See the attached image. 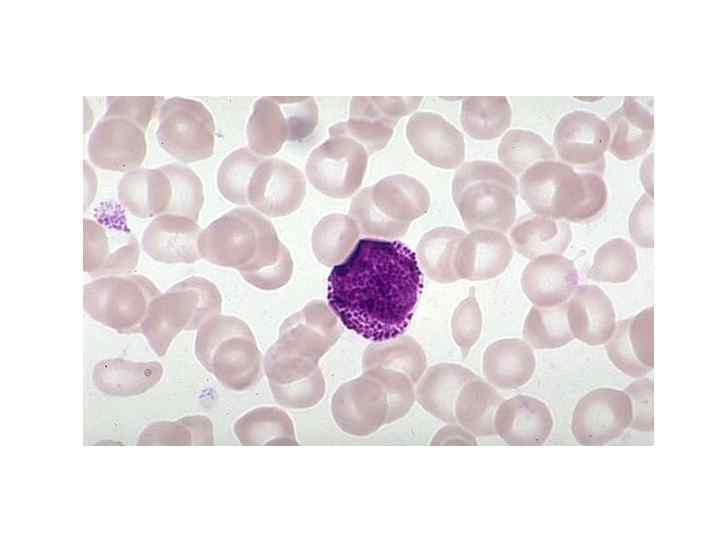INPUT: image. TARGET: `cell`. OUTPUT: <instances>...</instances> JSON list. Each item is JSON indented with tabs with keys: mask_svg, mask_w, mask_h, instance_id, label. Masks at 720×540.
<instances>
[{
	"mask_svg": "<svg viewBox=\"0 0 720 540\" xmlns=\"http://www.w3.org/2000/svg\"><path fill=\"white\" fill-rule=\"evenodd\" d=\"M422 288V272L408 246L363 238L332 268L327 300L347 329L372 342H387L408 328Z\"/></svg>",
	"mask_w": 720,
	"mask_h": 540,
	"instance_id": "6da1fadb",
	"label": "cell"
},
{
	"mask_svg": "<svg viewBox=\"0 0 720 540\" xmlns=\"http://www.w3.org/2000/svg\"><path fill=\"white\" fill-rule=\"evenodd\" d=\"M520 194L535 215L578 223L597 216L608 197L601 175L556 160L528 168L520 178Z\"/></svg>",
	"mask_w": 720,
	"mask_h": 540,
	"instance_id": "7a4b0ae2",
	"label": "cell"
},
{
	"mask_svg": "<svg viewBox=\"0 0 720 540\" xmlns=\"http://www.w3.org/2000/svg\"><path fill=\"white\" fill-rule=\"evenodd\" d=\"M518 190L512 173L491 161L464 163L452 183L454 204L470 231L507 232L516 217Z\"/></svg>",
	"mask_w": 720,
	"mask_h": 540,
	"instance_id": "3957f363",
	"label": "cell"
},
{
	"mask_svg": "<svg viewBox=\"0 0 720 540\" xmlns=\"http://www.w3.org/2000/svg\"><path fill=\"white\" fill-rule=\"evenodd\" d=\"M430 207L427 188L417 179L397 174L363 189L351 202L360 226L386 238L403 236L410 223L425 215Z\"/></svg>",
	"mask_w": 720,
	"mask_h": 540,
	"instance_id": "277c9868",
	"label": "cell"
},
{
	"mask_svg": "<svg viewBox=\"0 0 720 540\" xmlns=\"http://www.w3.org/2000/svg\"><path fill=\"white\" fill-rule=\"evenodd\" d=\"M159 294L143 275L103 276L84 286L83 305L103 325L123 334L139 333L150 302Z\"/></svg>",
	"mask_w": 720,
	"mask_h": 540,
	"instance_id": "5b68a950",
	"label": "cell"
},
{
	"mask_svg": "<svg viewBox=\"0 0 720 540\" xmlns=\"http://www.w3.org/2000/svg\"><path fill=\"white\" fill-rule=\"evenodd\" d=\"M317 123L318 107L313 97H262L253 106L247 138L254 153L269 156L287 140L309 137Z\"/></svg>",
	"mask_w": 720,
	"mask_h": 540,
	"instance_id": "8992f818",
	"label": "cell"
},
{
	"mask_svg": "<svg viewBox=\"0 0 720 540\" xmlns=\"http://www.w3.org/2000/svg\"><path fill=\"white\" fill-rule=\"evenodd\" d=\"M156 137L163 150L183 162L206 159L213 153L215 124L199 101L173 97L158 111Z\"/></svg>",
	"mask_w": 720,
	"mask_h": 540,
	"instance_id": "52a82bcc",
	"label": "cell"
},
{
	"mask_svg": "<svg viewBox=\"0 0 720 540\" xmlns=\"http://www.w3.org/2000/svg\"><path fill=\"white\" fill-rule=\"evenodd\" d=\"M218 304L219 293L214 285L202 278H189L150 302L141 333L151 349L162 356L189 310L203 314L216 309Z\"/></svg>",
	"mask_w": 720,
	"mask_h": 540,
	"instance_id": "ba28073f",
	"label": "cell"
},
{
	"mask_svg": "<svg viewBox=\"0 0 720 540\" xmlns=\"http://www.w3.org/2000/svg\"><path fill=\"white\" fill-rule=\"evenodd\" d=\"M368 152L351 137L334 135L315 148L307 162L311 183L335 198L352 195L361 185Z\"/></svg>",
	"mask_w": 720,
	"mask_h": 540,
	"instance_id": "9c48e42d",
	"label": "cell"
},
{
	"mask_svg": "<svg viewBox=\"0 0 720 540\" xmlns=\"http://www.w3.org/2000/svg\"><path fill=\"white\" fill-rule=\"evenodd\" d=\"M422 97H353L349 119L333 125L330 136L342 135L359 142L368 153L376 152L389 142L398 121L416 110Z\"/></svg>",
	"mask_w": 720,
	"mask_h": 540,
	"instance_id": "30bf717a",
	"label": "cell"
},
{
	"mask_svg": "<svg viewBox=\"0 0 720 540\" xmlns=\"http://www.w3.org/2000/svg\"><path fill=\"white\" fill-rule=\"evenodd\" d=\"M553 140L561 162L579 171L603 174L610 131L601 117L584 110L569 112L556 124Z\"/></svg>",
	"mask_w": 720,
	"mask_h": 540,
	"instance_id": "8fae6325",
	"label": "cell"
},
{
	"mask_svg": "<svg viewBox=\"0 0 720 540\" xmlns=\"http://www.w3.org/2000/svg\"><path fill=\"white\" fill-rule=\"evenodd\" d=\"M632 419L631 400L625 391L598 388L576 404L571 430L578 443L601 445L619 438Z\"/></svg>",
	"mask_w": 720,
	"mask_h": 540,
	"instance_id": "7c38bea8",
	"label": "cell"
},
{
	"mask_svg": "<svg viewBox=\"0 0 720 540\" xmlns=\"http://www.w3.org/2000/svg\"><path fill=\"white\" fill-rule=\"evenodd\" d=\"M87 150L92 164L100 169H137L147 154L146 129L131 119L104 114L89 137Z\"/></svg>",
	"mask_w": 720,
	"mask_h": 540,
	"instance_id": "4fadbf2b",
	"label": "cell"
},
{
	"mask_svg": "<svg viewBox=\"0 0 720 540\" xmlns=\"http://www.w3.org/2000/svg\"><path fill=\"white\" fill-rule=\"evenodd\" d=\"M305 195V181L292 165L278 160L262 161L248 186L250 203L270 216H282L295 210Z\"/></svg>",
	"mask_w": 720,
	"mask_h": 540,
	"instance_id": "5bb4252c",
	"label": "cell"
},
{
	"mask_svg": "<svg viewBox=\"0 0 720 540\" xmlns=\"http://www.w3.org/2000/svg\"><path fill=\"white\" fill-rule=\"evenodd\" d=\"M406 136L414 152L435 167L456 169L464 161L461 132L439 114L415 113L407 123Z\"/></svg>",
	"mask_w": 720,
	"mask_h": 540,
	"instance_id": "9a60e30c",
	"label": "cell"
},
{
	"mask_svg": "<svg viewBox=\"0 0 720 540\" xmlns=\"http://www.w3.org/2000/svg\"><path fill=\"white\" fill-rule=\"evenodd\" d=\"M653 306L620 320L605 343L610 361L624 374L638 378L654 367Z\"/></svg>",
	"mask_w": 720,
	"mask_h": 540,
	"instance_id": "2e32d148",
	"label": "cell"
},
{
	"mask_svg": "<svg viewBox=\"0 0 720 540\" xmlns=\"http://www.w3.org/2000/svg\"><path fill=\"white\" fill-rule=\"evenodd\" d=\"M578 278L572 260L560 254H547L526 265L521 285L535 306L548 308L567 302L577 288Z\"/></svg>",
	"mask_w": 720,
	"mask_h": 540,
	"instance_id": "e0dca14e",
	"label": "cell"
},
{
	"mask_svg": "<svg viewBox=\"0 0 720 540\" xmlns=\"http://www.w3.org/2000/svg\"><path fill=\"white\" fill-rule=\"evenodd\" d=\"M139 246L129 235H110L100 223L84 220L83 270L92 276L125 275L138 264Z\"/></svg>",
	"mask_w": 720,
	"mask_h": 540,
	"instance_id": "ac0fdd59",
	"label": "cell"
},
{
	"mask_svg": "<svg viewBox=\"0 0 720 540\" xmlns=\"http://www.w3.org/2000/svg\"><path fill=\"white\" fill-rule=\"evenodd\" d=\"M512 257V245L503 232L474 230L458 246L455 270L459 279L488 280L503 273Z\"/></svg>",
	"mask_w": 720,
	"mask_h": 540,
	"instance_id": "d6986e66",
	"label": "cell"
},
{
	"mask_svg": "<svg viewBox=\"0 0 720 540\" xmlns=\"http://www.w3.org/2000/svg\"><path fill=\"white\" fill-rule=\"evenodd\" d=\"M199 226L178 215L155 217L142 234V248L162 263H193L198 259Z\"/></svg>",
	"mask_w": 720,
	"mask_h": 540,
	"instance_id": "ffe728a7",
	"label": "cell"
},
{
	"mask_svg": "<svg viewBox=\"0 0 720 540\" xmlns=\"http://www.w3.org/2000/svg\"><path fill=\"white\" fill-rule=\"evenodd\" d=\"M606 122L610 131L608 150L621 161L640 157L652 143L654 118L651 102L625 97Z\"/></svg>",
	"mask_w": 720,
	"mask_h": 540,
	"instance_id": "44dd1931",
	"label": "cell"
},
{
	"mask_svg": "<svg viewBox=\"0 0 720 540\" xmlns=\"http://www.w3.org/2000/svg\"><path fill=\"white\" fill-rule=\"evenodd\" d=\"M570 330L578 340L591 345L605 344L615 328V311L610 298L595 285L578 286L566 302Z\"/></svg>",
	"mask_w": 720,
	"mask_h": 540,
	"instance_id": "7402d4cb",
	"label": "cell"
},
{
	"mask_svg": "<svg viewBox=\"0 0 720 540\" xmlns=\"http://www.w3.org/2000/svg\"><path fill=\"white\" fill-rule=\"evenodd\" d=\"M552 428L553 418L546 404L525 395L505 401L495 416L496 432L513 445L541 444Z\"/></svg>",
	"mask_w": 720,
	"mask_h": 540,
	"instance_id": "603a6c76",
	"label": "cell"
},
{
	"mask_svg": "<svg viewBox=\"0 0 720 540\" xmlns=\"http://www.w3.org/2000/svg\"><path fill=\"white\" fill-rule=\"evenodd\" d=\"M117 193L122 206L138 218L166 214L172 199L170 179L161 167L126 172L118 183Z\"/></svg>",
	"mask_w": 720,
	"mask_h": 540,
	"instance_id": "cb8c5ba5",
	"label": "cell"
},
{
	"mask_svg": "<svg viewBox=\"0 0 720 540\" xmlns=\"http://www.w3.org/2000/svg\"><path fill=\"white\" fill-rule=\"evenodd\" d=\"M162 376L158 362H133L121 358H108L93 369L94 385L113 396H134L151 389Z\"/></svg>",
	"mask_w": 720,
	"mask_h": 540,
	"instance_id": "d4e9b609",
	"label": "cell"
},
{
	"mask_svg": "<svg viewBox=\"0 0 720 540\" xmlns=\"http://www.w3.org/2000/svg\"><path fill=\"white\" fill-rule=\"evenodd\" d=\"M509 236L519 254L534 259L541 255L563 253L571 243L572 231L567 221L530 215L520 219Z\"/></svg>",
	"mask_w": 720,
	"mask_h": 540,
	"instance_id": "484cf974",
	"label": "cell"
},
{
	"mask_svg": "<svg viewBox=\"0 0 720 540\" xmlns=\"http://www.w3.org/2000/svg\"><path fill=\"white\" fill-rule=\"evenodd\" d=\"M484 373L494 385L517 388L532 377L535 358L530 346L520 339H502L492 343L484 353Z\"/></svg>",
	"mask_w": 720,
	"mask_h": 540,
	"instance_id": "4316f807",
	"label": "cell"
},
{
	"mask_svg": "<svg viewBox=\"0 0 720 540\" xmlns=\"http://www.w3.org/2000/svg\"><path fill=\"white\" fill-rule=\"evenodd\" d=\"M465 232L454 227H438L420 239L416 257L424 273L440 283L459 280L455 270V257Z\"/></svg>",
	"mask_w": 720,
	"mask_h": 540,
	"instance_id": "83f0119b",
	"label": "cell"
},
{
	"mask_svg": "<svg viewBox=\"0 0 720 540\" xmlns=\"http://www.w3.org/2000/svg\"><path fill=\"white\" fill-rule=\"evenodd\" d=\"M461 124L477 140H493L510 126L511 106L504 96L467 97L461 106Z\"/></svg>",
	"mask_w": 720,
	"mask_h": 540,
	"instance_id": "f1b7e54d",
	"label": "cell"
},
{
	"mask_svg": "<svg viewBox=\"0 0 720 540\" xmlns=\"http://www.w3.org/2000/svg\"><path fill=\"white\" fill-rule=\"evenodd\" d=\"M498 158L510 173L522 175L538 162L555 160L556 152L540 135L529 130L512 129L501 139Z\"/></svg>",
	"mask_w": 720,
	"mask_h": 540,
	"instance_id": "f546056e",
	"label": "cell"
},
{
	"mask_svg": "<svg viewBox=\"0 0 720 540\" xmlns=\"http://www.w3.org/2000/svg\"><path fill=\"white\" fill-rule=\"evenodd\" d=\"M525 340L536 349H555L574 339L566 313V302L554 307L533 306L523 328Z\"/></svg>",
	"mask_w": 720,
	"mask_h": 540,
	"instance_id": "4dcf8cb0",
	"label": "cell"
},
{
	"mask_svg": "<svg viewBox=\"0 0 720 540\" xmlns=\"http://www.w3.org/2000/svg\"><path fill=\"white\" fill-rule=\"evenodd\" d=\"M637 267L634 246L627 240L614 238L598 248L587 277L597 282L624 283L632 278Z\"/></svg>",
	"mask_w": 720,
	"mask_h": 540,
	"instance_id": "1f68e13d",
	"label": "cell"
},
{
	"mask_svg": "<svg viewBox=\"0 0 720 540\" xmlns=\"http://www.w3.org/2000/svg\"><path fill=\"white\" fill-rule=\"evenodd\" d=\"M261 162L262 159L248 148H241L229 154L218 171L217 182L220 193L231 202L247 203L251 177Z\"/></svg>",
	"mask_w": 720,
	"mask_h": 540,
	"instance_id": "d6a6232c",
	"label": "cell"
},
{
	"mask_svg": "<svg viewBox=\"0 0 720 540\" xmlns=\"http://www.w3.org/2000/svg\"><path fill=\"white\" fill-rule=\"evenodd\" d=\"M161 168L168 175L172 187V199L166 214L196 222L204 201L201 180L191 169L180 164H168Z\"/></svg>",
	"mask_w": 720,
	"mask_h": 540,
	"instance_id": "836d02e7",
	"label": "cell"
},
{
	"mask_svg": "<svg viewBox=\"0 0 720 540\" xmlns=\"http://www.w3.org/2000/svg\"><path fill=\"white\" fill-rule=\"evenodd\" d=\"M316 243L321 246V256L327 264L343 259L358 237V226L346 215L333 214L325 217L315 229Z\"/></svg>",
	"mask_w": 720,
	"mask_h": 540,
	"instance_id": "e575fe53",
	"label": "cell"
},
{
	"mask_svg": "<svg viewBox=\"0 0 720 540\" xmlns=\"http://www.w3.org/2000/svg\"><path fill=\"white\" fill-rule=\"evenodd\" d=\"M481 325V310L475 297V289L471 288L469 295L460 302L452 318L453 337L464 356L480 336Z\"/></svg>",
	"mask_w": 720,
	"mask_h": 540,
	"instance_id": "d590c367",
	"label": "cell"
},
{
	"mask_svg": "<svg viewBox=\"0 0 720 540\" xmlns=\"http://www.w3.org/2000/svg\"><path fill=\"white\" fill-rule=\"evenodd\" d=\"M105 115L121 116L131 119L147 130L150 121L158 113L163 97H107Z\"/></svg>",
	"mask_w": 720,
	"mask_h": 540,
	"instance_id": "8d00e7d4",
	"label": "cell"
},
{
	"mask_svg": "<svg viewBox=\"0 0 720 540\" xmlns=\"http://www.w3.org/2000/svg\"><path fill=\"white\" fill-rule=\"evenodd\" d=\"M632 405L633 419L630 428L650 432L654 428L653 419V380L643 378L631 383L624 390Z\"/></svg>",
	"mask_w": 720,
	"mask_h": 540,
	"instance_id": "74e56055",
	"label": "cell"
},
{
	"mask_svg": "<svg viewBox=\"0 0 720 540\" xmlns=\"http://www.w3.org/2000/svg\"><path fill=\"white\" fill-rule=\"evenodd\" d=\"M629 232L632 240L642 248H652L653 240V198L643 194L635 204L629 217Z\"/></svg>",
	"mask_w": 720,
	"mask_h": 540,
	"instance_id": "f35d334b",
	"label": "cell"
}]
</instances>
